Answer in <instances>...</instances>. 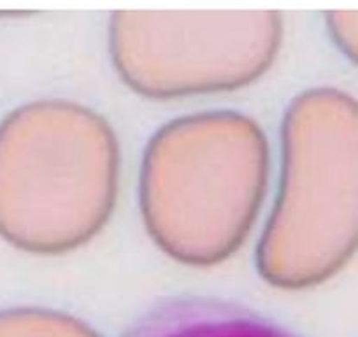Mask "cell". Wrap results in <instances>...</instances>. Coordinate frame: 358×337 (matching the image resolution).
I'll return each instance as SVG.
<instances>
[{
    "label": "cell",
    "mask_w": 358,
    "mask_h": 337,
    "mask_svg": "<svg viewBox=\"0 0 358 337\" xmlns=\"http://www.w3.org/2000/svg\"><path fill=\"white\" fill-rule=\"evenodd\" d=\"M358 253V99L332 87L290 101L255 267L278 290L320 287Z\"/></svg>",
    "instance_id": "obj_3"
},
{
    "label": "cell",
    "mask_w": 358,
    "mask_h": 337,
    "mask_svg": "<svg viewBox=\"0 0 358 337\" xmlns=\"http://www.w3.org/2000/svg\"><path fill=\"white\" fill-rule=\"evenodd\" d=\"M0 337H104L85 320L39 306L0 309Z\"/></svg>",
    "instance_id": "obj_5"
},
{
    "label": "cell",
    "mask_w": 358,
    "mask_h": 337,
    "mask_svg": "<svg viewBox=\"0 0 358 337\" xmlns=\"http://www.w3.org/2000/svg\"><path fill=\"white\" fill-rule=\"evenodd\" d=\"M271 176V144L253 116L236 109L176 116L151 134L141 157L144 230L179 266H220L257 229Z\"/></svg>",
    "instance_id": "obj_1"
},
{
    "label": "cell",
    "mask_w": 358,
    "mask_h": 337,
    "mask_svg": "<svg viewBox=\"0 0 358 337\" xmlns=\"http://www.w3.org/2000/svg\"><path fill=\"white\" fill-rule=\"evenodd\" d=\"M122 146L106 116L71 99H36L0 120V239L34 257L86 246L122 188Z\"/></svg>",
    "instance_id": "obj_2"
},
{
    "label": "cell",
    "mask_w": 358,
    "mask_h": 337,
    "mask_svg": "<svg viewBox=\"0 0 358 337\" xmlns=\"http://www.w3.org/2000/svg\"><path fill=\"white\" fill-rule=\"evenodd\" d=\"M339 29V36L341 41H343L344 50L348 51L351 58L358 62V22L343 23Z\"/></svg>",
    "instance_id": "obj_6"
},
{
    "label": "cell",
    "mask_w": 358,
    "mask_h": 337,
    "mask_svg": "<svg viewBox=\"0 0 358 337\" xmlns=\"http://www.w3.org/2000/svg\"><path fill=\"white\" fill-rule=\"evenodd\" d=\"M125 337H301L250 309L215 299H178L143 316Z\"/></svg>",
    "instance_id": "obj_4"
}]
</instances>
